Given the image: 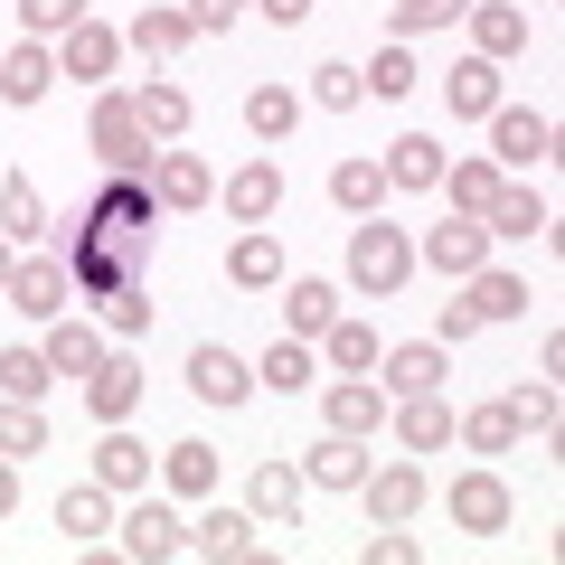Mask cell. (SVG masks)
<instances>
[{
  "instance_id": "1",
  "label": "cell",
  "mask_w": 565,
  "mask_h": 565,
  "mask_svg": "<svg viewBox=\"0 0 565 565\" xmlns=\"http://www.w3.org/2000/svg\"><path fill=\"white\" fill-rule=\"evenodd\" d=\"M405 274H415V245H405V226H377V217H359L349 226V282L359 292H405Z\"/></svg>"
},
{
  "instance_id": "2",
  "label": "cell",
  "mask_w": 565,
  "mask_h": 565,
  "mask_svg": "<svg viewBox=\"0 0 565 565\" xmlns=\"http://www.w3.org/2000/svg\"><path fill=\"white\" fill-rule=\"evenodd\" d=\"M85 151L104 170H151V132H141L132 95H95V122H85Z\"/></svg>"
},
{
  "instance_id": "3",
  "label": "cell",
  "mask_w": 565,
  "mask_h": 565,
  "mask_svg": "<svg viewBox=\"0 0 565 565\" xmlns=\"http://www.w3.org/2000/svg\"><path fill=\"white\" fill-rule=\"evenodd\" d=\"M415 264H434V274H444V282H462V274H481V264H490V226H481V217H462V207H452L444 226H424V245H415Z\"/></svg>"
},
{
  "instance_id": "4",
  "label": "cell",
  "mask_w": 565,
  "mask_h": 565,
  "mask_svg": "<svg viewBox=\"0 0 565 565\" xmlns=\"http://www.w3.org/2000/svg\"><path fill=\"white\" fill-rule=\"evenodd\" d=\"M546 151H556V122L546 114H527V104H500V114H490V161L500 170H527V161H546Z\"/></svg>"
},
{
  "instance_id": "5",
  "label": "cell",
  "mask_w": 565,
  "mask_h": 565,
  "mask_svg": "<svg viewBox=\"0 0 565 565\" xmlns=\"http://www.w3.org/2000/svg\"><path fill=\"white\" fill-rule=\"evenodd\" d=\"M377 367H386V396H434V386L452 377V349L444 340H405V349H377Z\"/></svg>"
},
{
  "instance_id": "6",
  "label": "cell",
  "mask_w": 565,
  "mask_h": 565,
  "mask_svg": "<svg viewBox=\"0 0 565 565\" xmlns=\"http://www.w3.org/2000/svg\"><path fill=\"white\" fill-rule=\"evenodd\" d=\"M189 396H199V405H245V396H255V367H245L236 349L199 340V349H189Z\"/></svg>"
},
{
  "instance_id": "7",
  "label": "cell",
  "mask_w": 565,
  "mask_h": 565,
  "mask_svg": "<svg viewBox=\"0 0 565 565\" xmlns=\"http://www.w3.org/2000/svg\"><path fill=\"white\" fill-rule=\"evenodd\" d=\"M444 509H452V527H471V537H500L509 527V481L500 471H462V481L444 490Z\"/></svg>"
},
{
  "instance_id": "8",
  "label": "cell",
  "mask_w": 565,
  "mask_h": 565,
  "mask_svg": "<svg viewBox=\"0 0 565 565\" xmlns=\"http://www.w3.org/2000/svg\"><path fill=\"white\" fill-rule=\"evenodd\" d=\"M122 556H141V565L189 556V519H180V509H161V500H141L132 519H122Z\"/></svg>"
},
{
  "instance_id": "9",
  "label": "cell",
  "mask_w": 565,
  "mask_h": 565,
  "mask_svg": "<svg viewBox=\"0 0 565 565\" xmlns=\"http://www.w3.org/2000/svg\"><path fill=\"white\" fill-rule=\"evenodd\" d=\"M132 405H141V367L104 349V359L85 367V415H95V424H132Z\"/></svg>"
},
{
  "instance_id": "10",
  "label": "cell",
  "mask_w": 565,
  "mask_h": 565,
  "mask_svg": "<svg viewBox=\"0 0 565 565\" xmlns=\"http://www.w3.org/2000/svg\"><path fill=\"white\" fill-rule=\"evenodd\" d=\"M321 415H330V434H359V444H367V434L386 424V386L377 377H330L321 386Z\"/></svg>"
},
{
  "instance_id": "11",
  "label": "cell",
  "mask_w": 565,
  "mask_h": 565,
  "mask_svg": "<svg viewBox=\"0 0 565 565\" xmlns=\"http://www.w3.org/2000/svg\"><path fill=\"white\" fill-rule=\"evenodd\" d=\"M122 66V29H104V20H76L57 39V76H85V85H104Z\"/></svg>"
},
{
  "instance_id": "12",
  "label": "cell",
  "mask_w": 565,
  "mask_h": 565,
  "mask_svg": "<svg viewBox=\"0 0 565 565\" xmlns=\"http://www.w3.org/2000/svg\"><path fill=\"white\" fill-rule=\"evenodd\" d=\"M47 85H57V47L47 39L0 47V104H47Z\"/></svg>"
},
{
  "instance_id": "13",
  "label": "cell",
  "mask_w": 565,
  "mask_h": 565,
  "mask_svg": "<svg viewBox=\"0 0 565 565\" xmlns=\"http://www.w3.org/2000/svg\"><path fill=\"white\" fill-rule=\"evenodd\" d=\"M66 292H76V274H66L57 255H20V274H10V302H20L29 321H57Z\"/></svg>"
},
{
  "instance_id": "14",
  "label": "cell",
  "mask_w": 565,
  "mask_h": 565,
  "mask_svg": "<svg viewBox=\"0 0 565 565\" xmlns=\"http://www.w3.org/2000/svg\"><path fill=\"white\" fill-rule=\"evenodd\" d=\"M95 481L114 490V500H141V490H151V444H132L122 424H104V444H95Z\"/></svg>"
},
{
  "instance_id": "15",
  "label": "cell",
  "mask_w": 565,
  "mask_h": 565,
  "mask_svg": "<svg viewBox=\"0 0 565 565\" xmlns=\"http://www.w3.org/2000/svg\"><path fill=\"white\" fill-rule=\"evenodd\" d=\"M386 424H396V444H405V452H444V444H452V405H444V386H434V396H396V405H386Z\"/></svg>"
},
{
  "instance_id": "16",
  "label": "cell",
  "mask_w": 565,
  "mask_h": 565,
  "mask_svg": "<svg viewBox=\"0 0 565 565\" xmlns=\"http://www.w3.org/2000/svg\"><path fill=\"white\" fill-rule=\"evenodd\" d=\"M189 556L245 565V556H255V519H245V509H199V519H189Z\"/></svg>"
},
{
  "instance_id": "17",
  "label": "cell",
  "mask_w": 565,
  "mask_h": 565,
  "mask_svg": "<svg viewBox=\"0 0 565 565\" xmlns=\"http://www.w3.org/2000/svg\"><path fill=\"white\" fill-rule=\"evenodd\" d=\"M151 189H161V207H207L217 199V170L199 151H151Z\"/></svg>"
},
{
  "instance_id": "18",
  "label": "cell",
  "mask_w": 565,
  "mask_h": 565,
  "mask_svg": "<svg viewBox=\"0 0 565 565\" xmlns=\"http://www.w3.org/2000/svg\"><path fill=\"white\" fill-rule=\"evenodd\" d=\"M302 481H311V490H359V481H367V444H359V434H321L311 462H302Z\"/></svg>"
},
{
  "instance_id": "19",
  "label": "cell",
  "mask_w": 565,
  "mask_h": 565,
  "mask_svg": "<svg viewBox=\"0 0 565 565\" xmlns=\"http://www.w3.org/2000/svg\"><path fill=\"white\" fill-rule=\"evenodd\" d=\"M189 39H199V29H189V10H180V0H151V10H141V20L122 29V47H141L151 66H161V57H180Z\"/></svg>"
},
{
  "instance_id": "20",
  "label": "cell",
  "mask_w": 565,
  "mask_h": 565,
  "mask_svg": "<svg viewBox=\"0 0 565 565\" xmlns=\"http://www.w3.org/2000/svg\"><path fill=\"white\" fill-rule=\"evenodd\" d=\"M519 47H527L519 0H471V57H519Z\"/></svg>"
},
{
  "instance_id": "21",
  "label": "cell",
  "mask_w": 565,
  "mask_h": 565,
  "mask_svg": "<svg viewBox=\"0 0 565 565\" xmlns=\"http://www.w3.org/2000/svg\"><path fill=\"white\" fill-rule=\"evenodd\" d=\"M377 170H386V189H444V141H424V132H396Z\"/></svg>"
},
{
  "instance_id": "22",
  "label": "cell",
  "mask_w": 565,
  "mask_h": 565,
  "mask_svg": "<svg viewBox=\"0 0 565 565\" xmlns=\"http://www.w3.org/2000/svg\"><path fill=\"white\" fill-rule=\"evenodd\" d=\"M359 490H367V519H415V509H424V471L415 462H386V471L367 462Z\"/></svg>"
},
{
  "instance_id": "23",
  "label": "cell",
  "mask_w": 565,
  "mask_h": 565,
  "mask_svg": "<svg viewBox=\"0 0 565 565\" xmlns=\"http://www.w3.org/2000/svg\"><path fill=\"white\" fill-rule=\"evenodd\" d=\"M444 95H452V114H462V122H490V114H500V57H462L444 76Z\"/></svg>"
},
{
  "instance_id": "24",
  "label": "cell",
  "mask_w": 565,
  "mask_h": 565,
  "mask_svg": "<svg viewBox=\"0 0 565 565\" xmlns=\"http://www.w3.org/2000/svg\"><path fill=\"white\" fill-rule=\"evenodd\" d=\"M330 321H340V292H330L321 274H302V282H282V330H292V340H321Z\"/></svg>"
},
{
  "instance_id": "25",
  "label": "cell",
  "mask_w": 565,
  "mask_h": 565,
  "mask_svg": "<svg viewBox=\"0 0 565 565\" xmlns=\"http://www.w3.org/2000/svg\"><path fill=\"white\" fill-rule=\"evenodd\" d=\"M274 207H282V170L274 161H245L236 180H226V217H236V226H264Z\"/></svg>"
},
{
  "instance_id": "26",
  "label": "cell",
  "mask_w": 565,
  "mask_h": 565,
  "mask_svg": "<svg viewBox=\"0 0 565 565\" xmlns=\"http://www.w3.org/2000/svg\"><path fill=\"white\" fill-rule=\"evenodd\" d=\"M226 282H236V292H274V282H282V245L264 236V226H245L236 255H226Z\"/></svg>"
},
{
  "instance_id": "27",
  "label": "cell",
  "mask_w": 565,
  "mask_h": 565,
  "mask_svg": "<svg viewBox=\"0 0 565 565\" xmlns=\"http://www.w3.org/2000/svg\"><path fill=\"white\" fill-rule=\"evenodd\" d=\"M0 236L10 245L47 236V199H39V180H20V170H0Z\"/></svg>"
},
{
  "instance_id": "28",
  "label": "cell",
  "mask_w": 565,
  "mask_h": 565,
  "mask_svg": "<svg viewBox=\"0 0 565 565\" xmlns=\"http://www.w3.org/2000/svg\"><path fill=\"white\" fill-rule=\"evenodd\" d=\"M245 509H255V519H302V471H292V462H255Z\"/></svg>"
},
{
  "instance_id": "29",
  "label": "cell",
  "mask_w": 565,
  "mask_h": 565,
  "mask_svg": "<svg viewBox=\"0 0 565 565\" xmlns=\"http://www.w3.org/2000/svg\"><path fill=\"white\" fill-rule=\"evenodd\" d=\"M462 302L481 311V321H519V311H527V282L500 274V264H481V274H462Z\"/></svg>"
},
{
  "instance_id": "30",
  "label": "cell",
  "mask_w": 565,
  "mask_h": 565,
  "mask_svg": "<svg viewBox=\"0 0 565 565\" xmlns=\"http://www.w3.org/2000/svg\"><path fill=\"white\" fill-rule=\"evenodd\" d=\"M57 527H66V546H95L104 527H114V490H104V481L66 490V500H57Z\"/></svg>"
},
{
  "instance_id": "31",
  "label": "cell",
  "mask_w": 565,
  "mask_h": 565,
  "mask_svg": "<svg viewBox=\"0 0 565 565\" xmlns=\"http://www.w3.org/2000/svg\"><path fill=\"white\" fill-rule=\"evenodd\" d=\"M481 226H490V236H519V245H527V236H546V199H537V189H509V180H500V199L481 207Z\"/></svg>"
},
{
  "instance_id": "32",
  "label": "cell",
  "mask_w": 565,
  "mask_h": 565,
  "mask_svg": "<svg viewBox=\"0 0 565 565\" xmlns=\"http://www.w3.org/2000/svg\"><path fill=\"white\" fill-rule=\"evenodd\" d=\"M292 122H302V95L292 85H255L245 95V132L255 141H292Z\"/></svg>"
},
{
  "instance_id": "33",
  "label": "cell",
  "mask_w": 565,
  "mask_h": 565,
  "mask_svg": "<svg viewBox=\"0 0 565 565\" xmlns=\"http://www.w3.org/2000/svg\"><path fill=\"white\" fill-rule=\"evenodd\" d=\"M132 114H141V132H151V141H180V132H189V95H180L170 76H151V85H141V95H132Z\"/></svg>"
},
{
  "instance_id": "34",
  "label": "cell",
  "mask_w": 565,
  "mask_h": 565,
  "mask_svg": "<svg viewBox=\"0 0 565 565\" xmlns=\"http://www.w3.org/2000/svg\"><path fill=\"white\" fill-rule=\"evenodd\" d=\"M47 367H57V377H85V367H95L104 359V340H95V330H85V321H66V311H57V321H47Z\"/></svg>"
},
{
  "instance_id": "35",
  "label": "cell",
  "mask_w": 565,
  "mask_h": 565,
  "mask_svg": "<svg viewBox=\"0 0 565 565\" xmlns=\"http://www.w3.org/2000/svg\"><path fill=\"white\" fill-rule=\"evenodd\" d=\"M311 377H321V367H311V340H274L255 359V386H282V396H302Z\"/></svg>"
},
{
  "instance_id": "36",
  "label": "cell",
  "mask_w": 565,
  "mask_h": 565,
  "mask_svg": "<svg viewBox=\"0 0 565 565\" xmlns=\"http://www.w3.org/2000/svg\"><path fill=\"white\" fill-rule=\"evenodd\" d=\"M161 481L180 490V500H207V490H217V452H207V444H170L161 452Z\"/></svg>"
},
{
  "instance_id": "37",
  "label": "cell",
  "mask_w": 565,
  "mask_h": 565,
  "mask_svg": "<svg viewBox=\"0 0 565 565\" xmlns=\"http://www.w3.org/2000/svg\"><path fill=\"white\" fill-rule=\"evenodd\" d=\"M500 180H509L500 161H444V189H452V207H462V217H481V207L500 199Z\"/></svg>"
},
{
  "instance_id": "38",
  "label": "cell",
  "mask_w": 565,
  "mask_h": 565,
  "mask_svg": "<svg viewBox=\"0 0 565 565\" xmlns=\"http://www.w3.org/2000/svg\"><path fill=\"white\" fill-rule=\"evenodd\" d=\"M0 452L10 462H29V452H47V415L29 396H0Z\"/></svg>"
},
{
  "instance_id": "39",
  "label": "cell",
  "mask_w": 565,
  "mask_h": 565,
  "mask_svg": "<svg viewBox=\"0 0 565 565\" xmlns=\"http://www.w3.org/2000/svg\"><path fill=\"white\" fill-rule=\"evenodd\" d=\"M330 199H340L349 217H377V199H386V170H377V161H340V170H330Z\"/></svg>"
},
{
  "instance_id": "40",
  "label": "cell",
  "mask_w": 565,
  "mask_h": 565,
  "mask_svg": "<svg viewBox=\"0 0 565 565\" xmlns=\"http://www.w3.org/2000/svg\"><path fill=\"white\" fill-rule=\"evenodd\" d=\"M321 340H330V367H340V377H367V367H377V330H367V321H349V311L321 330Z\"/></svg>"
},
{
  "instance_id": "41",
  "label": "cell",
  "mask_w": 565,
  "mask_h": 565,
  "mask_svg": "<svg viewBox=\"0 0 565 565\" xmlns=\"http://www.w3.org/2000/svg\"><path fill=\"white\" fill-rule=\"evenodd\" d=\"M47 386H57V367H47V349H0V396H29V405H39Z\"/></svg>"
},
{
  "instance_id": "42",
  "label": "cell",
  "mask_w": 565,
  "mask_h": 565,
  "mask_svg": "<svg viewBox=\"0 0 565 565\" xmlns=\"http://www.w3.org/2000/svg\"><path fill=\"white\" fill-rule=\"evenodd\" d=\"M311 104H321V114H359V104H367V76H359V66H340V57L311 66Z\"/></svg>"
},
{
  "instance_id": "43",
  "label": "cell",
  "mask_w": 565,
  "mask_h": 565,
  "mask_svg": "<svg viewBox=\"0 0 565 565\" xmlns=\"http://www.w3.org/2000/svg\"><path fill=\"white\" fill-rule=\"evenodd\" d=\"M462 444H471V452H509V444H519V415H509V396H500V405H471V415H462Z\"/></svg>"
},
{
  "instance_id": "44",
  "label": "cell",
  "mask_w": 565,
  "mask_h": 565,
  "mask_svg": "<svg viewBox=\"0 0 565 565\" xmlns=\"http://www.w3.org/2000/svg\"><path fill=\"white\" fill-rule=\"evenodd\" d=\"M359 76H367V95H377V104L415 95V57H405V47H377V66H359Z\"/></svg>"
},
{
  "instance_id": "45",
  "label": "cell",
  "mask_w": 565,
  "mask_h": 565,
  "mask_svg": "<svg viewBox=\"0 0 565 565\" xmlns=\"http://www.w3.org/2000/svg\"><path fill=\"white\" fill-rule=\"evenodd\" d=\"M76 20H85V0H20V29H29V39H66Z\"/></svg>"
},
{
  "instance_id": "46",
  "label": "cell",
  "mask_w": 565,
  "mask_h": 565,
  "mask_svg": "<svg viewBox=\"0 0 565 565\" xmlns=\"http://www.w3.org/2000/svg\"><path fill=\"white\" fill-rule=\"evenodd\" d=\"M509 415H519V434H546V424H556V377H527L519 396H509Z\"/></svg>"
},
{
  "instance_id": "47",
  "label": "cell",
  "mask_w": 565,
  "mask_h": 565,
  "mask_svg": "<svg viewBox=\"0 0 565 565\" xmlns=\"http://www.w3.org/2000/svg\"><path fill=\"white\" fill-rule=\"evenodd\" d=\"M104 302H114V311H104V321H114L122 340H132V330H151V292H141V282H114Z\"/></svg>"
},
{
  "instance_id": "48",
  "label": "cell",
  "mask_w": 565,
  "mask_h": 565,
  "mask_svg": "<svg viewBox=\"0 0 565 565\" xmlns=\"http://www.w3.org/2000/svg\"><path fill=\"white\" fill-rule=\"evenodd\" d=\"M452 10H471V0H396V29L415 39V29H444Z\"/></svg>"
},
{
  "instance_id": "49",
  "label": "cell",
  "mask_w": 565,
  "mask_h": 565,
  "mask_svg": "<svg viewBox=\"0 0 565 565\" xmlns=\"http://www.w3.org/2000/svg\"><path fill=\"white\" fill-rule=\"evenodd\" d=\"M471 330H481V311H471V302H462V292H452V302H444V311H434V340H444V349H462V340H471Z\"/></svg>"
},
{
  "instance_id": "50",
  "label": "cell",
  "mask_w": 565,
  "mask_h": 565,
  "mask_svg": "<svg viewBox=\"0 0 565 565\" xmlns=\"http://www.w3.org/2000/svg\"><path fill=\"white\" fill-rule=\"evenodd\" d=\"M255 0H189V29H236Z\"/></svg>"
},
{
  "instance_id": "51",
  "label": "cell",
  "mask_w": 565,
  "mask_h": 565,
  "mask_svg": "<svg viewBox=\"0 0 565 565\" xmlns=\"http://www.w3.org/2000/svg\"><path fill=\"white\" fill-rule=\"evenodd\" d=\"M255 10H264V20H274V29H302L311 10H321V0H255Z\"/></svg>"
},
{
  "instance_id": "52",
  "label": "cell",
  "mask_w": 565,
  "mask_h": 565,
  "mask_svg": "<svg viewBox=\"0 0 565 565\" xmlns=\"http://www.w3.org/2000/svg\"><path fill=\"white\" fill-rule=\"evenodd\" d=\"M20 509V471H10V452H0V519Z\"/></svg>"
},
{
  "instance_id": "53",
  "label": "cell",
  "mask_w": 565,
  "mask_h": 565,
  "mask_svg": "<svg viewBox=\"0 0 565 565\" xmlns=\"http://www.w3.org/2000/svg\"><path fill=\"white\" fill-rule=\"evenodd\" d=\"M10 274H20V255H10V236H0V292H10Z\"/></svg>"
}]
</instances>
